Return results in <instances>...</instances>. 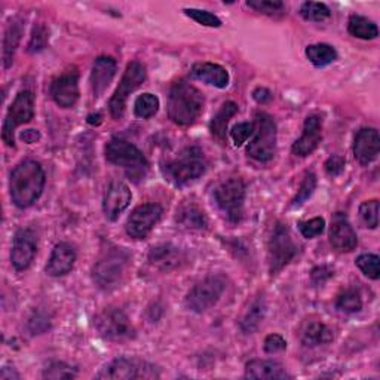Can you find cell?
<instances>
[{
    "instance_id": "6da1fadb",
    "label": "cell",
    "mask_w": 380,
    "mask_h": 380,
    "mask_svg": "<svg viewBox=\"0 0 380 380\" xmlns=\"http://www.w3.org/2000/svg\"><path fill=\"white\" fill-rule=\"evenodd\" d=\"M45 187V171L36 160H23L11 174V199L18 208H28L40 198Z\"/></svg>"
},
{
    "instance_id": "7a4b0ae2",
    "label": "cell",
    "mask_w": 380,
    "mask_h": 380,
    "mask_svg": "<svg viewBox=\"0 0 380 380\" xmlns=\"http://www.w3.org/2000/svg\"><path fill=\"white\" fill-rule=\"evenodd\" d=\"M203 110V95L186 81L175 82L168 95V116L180 126L194 125Z\"/></svg>"
},
{
    "instance_id": "3957f363",
    "label": "cell",
    "mask_w": 380,
    "mask_h": 380,
    "mask_svg": "<svg viewBox=\"0 0 380 380\" xmlns=\"http://www.w3.org/2000/svg\"><path fill=\"white\" fill-rule=\"evenodd\" d=\"M206 158L199 148H186L162 167L165 180L182 187L196 182L206 172Z\"/></svg>"
},
{
    "instance_id": "277c9868",
    "label": "cell",
    "mask_w": 380,
    "mask_h": 380,
    "mask_svg": "<svg viewBox=\"0 0 380 380\" xmlns=\"http://www.w3.org/2000/svg\"><path fill=\"white\" fill-rule=\"evenodd\" d=\"M106 159L110 164L122 167L131 179H143L149 170V162L143 152L124 138H112L106 144Z\"/></svg>"
},
{
    "instance_id": "5b68a950",
    "label": "cell",
    "mask_w": 380,
    "mask_h": 380,
    "mask_svg": "<svg viewBox=\"0 0 380 380\" xmlns=\"http://www.w3.org/2000/svg\"><path fill=\"white\" fill-rule=\"evenodd\" d=\"M129 260L131 257L124 248H113L106 253L93 269V278L97 287L105 291L118 288L126 275Z\"/></svg>"
},
{
    "instance_id": "8992f818",
    "label": "cell",
    "mask_w": 380,
    "mask_h": 380,
    "mask_svg": "<svg viewBox=\"0 0 380 380\" xmlns=\"http://www.w3.org/2000/svg\"><path fill=\"white\" fill-rule=\"evenodd\" d=\"M253 140L247 153L257 162H269L276 152V124L271 114L260 112L256 114Z\"/></svg>"
},
{
    "instance_id": "52a82bcc",
    "label": "cell",
    "mask_w": 380,
    "mask_h": 380,
    "mask_svg": "<svg viewBox=\"0 0 380 380\" xmlns=\"http://www.w3.org/2000/svg\"><path fill=\"white\" fill-rule=\"evenodd\" d=\"M214 199L217 207L226 214L229 222L239 223L242 220L245 184L241 179L233 177L218 184L214 190Z\"/></svg>"
},
{
    "instance_id": "ba28073f",
    "label": "cell",
    "mask_w": 380,
    "mask_h": 380,
    "mask_svg": "<svg viewBox=\"0 0 380 380\" xmlns=\"http://www.w3.org/2000/svg\"><path fill=\"white\" fill-rule=\"evenodd\" d=\"M225 290H226L225 276L222 275L207 276L206 280H202L189 291V295L186 297V306L190 311L196 314L207 312L218 300H220Z\"/></svg>"
},
{
    "instance_id": "9c48e42d",
    "label": "cell",
    "mask_w": 380,
    "mask_h": 380,
    "mask_svg": "<svg viewBox=\"0 0 380 380\" xmlns=\"http://www.w3.org/2000/svg\"><path fill=\"white\" fill-rule=\"evenodd\" d=\"M35 116V95L30 91H21L12 101V105L8 109L6 118L4 122L2 138L9 148L16 146V138L13 133L16 129L24 124H28Z\"/></svg>"
},
{
    "instance_id": "30bf717a",
    "label": "cell",
    "mask_w": 380,
    "mask_h": 380,
    "mask_svg": "<svg viewBox=\"0 0 380 380\" xmlns=\"http://www.w3.org/2000/svg\"><path fill=\"white\" fill-rule=\"evenodd\" d=\"M95 328L101 338L112 342L134 339L136 330L129 318L119 308H107L95 318Z\"/></svg>"
},
{
    "instance_id": "8fae6325",
    "label": "cell",
    "mask_w": 380,
    "mask_h": 380,
    "mask_svg": "<svg viewBox=\"0 0 380 380\" xmlns=\"http://www.w3.org/2000/svg\"><path fill=\"white\" fill-rule=\"evenodd\" d=\"M146 81V69L141 63L133 61L129 63L125 69L124 76L121 79L119 86L116 88L113 97L109 101V110L113 119H121L125 113L126 100L131 93H134L137 88L143 85Z\"/></svg>"
},
{
    "instance_id": "7c38bea8",
    "label": "cell",
    "mask_w": 380,
    "mask_h": 380,
    "mask_svg": "<svg viewBox=\"0 0 380 380\" xmlns=\"http://www.w3.org/2000/svg\"><path fill=\"white\" fill-rule=\"evenodd\" d=\"M297 254V245L295 244L288 227L278 223L269 239V269L275 275L283 271Z\"/></svg>"
},
{
    "instance_id": "4fadbf2b",
    "label": "cell",
    "mask_w": 380,
    "mask_h": 380,
    "mask_svg": "<svg viewBox=\"0 0 380 380\" xmlns=\"http://www.w3.org/2000/svg\"><path fill=\"white\" fill-rule=\"evenodd\" d=\"M164 210L159 203H143L129 214L126 233L134 239H144L162 218Z\"/></svg>"
},
{
    "instance_id": "5bb4252c",
    "label": "cell",
    "mask_w": 380,
    "mask_h": 380,
    "mask_svg": "<svg viewBox=\"0 0 380 380\" xmlns=\"http://www.w3.org/2000/svg\"><path fill=\"white\" fill-rule=\"evenodd\" d=\"M150 367H153V365L136 358H118L107 364L105 369H101L95 377L105 380H131L148 377L143 373V370H148Z\"/></svg>"
},
{
    "instance_id": "9a60e30c",
    "label": "cell",
    "mask_w": 380,
    "mask_h": 380,
    "mask_svg": "<svg viewBox=\"0 0 380 380\" xmlns=\"http://www.w3.org/2000/svg\"><path fill=\"white\" fill-rule=\"evenodd\" d=\"M37 251L36 237L33 230L30 229H20L12 242V251H11V261L12 266L17 271H25L32 265V261Z\"/></svg>"
},
{
    "instance_id": "2e32d148",
    "label": "cell",
    "mask_w": 380,
    "mask_h": 380,
    "mask_svg": "<svg viewBox=\"0 0 380 380\" xmlns=\"http://www.w3.org/2000/svg\"><path fill=\"white\" fill-rule=\"evenodd\" d=\"M330 244L338 253H350L358 245V237L343 213L333 215L330 226Z\"/></svg>"
},
{
    "instance_id": "e0dca14e",
    "label": "cell",
    "mask_w": 380,
    "mask_h": 380,
    "mask_svg": "<svg viewBox=\"0 0 380 380\" xmlns=\"http://www.w3.org/2000/svg\"><path fill=\"white\" fill-rule=\"evenodd\" d=\"M133 194L122 182H113L107 187L103 201V211L109 222H116L119 215L129 207Z\"/></svg>"
},
{
    "instance_id": "ac0fdd59",
    "label": "cell",
    "mask_w": 380,
    "mask_h": 380,
    "mask_svg": "<svg viewBox=\"0 0 380 380\" xmlns=\"http://www.w3.org/2000/svg\"><path fill=\"white\" fill-rule=\"evenodd\" d=\"M321 138H323V119L318 114H311L306 118L303 134L299 140L295 141L291 152L300 158L309 156L318 148Z\"/></svg>"
},
{
    "instance_id": "d6986e66",
    "label": "cell",
    "mask_w": 380,
    "mask_h": 380,
    "mask_svg": "<svg viewBox=\"0 0 380 380\" xmlns=\"http://www.w3.org/2000/svg\"><path fill=\"white\" fill-rule=\"evenodd\" d=\"M51 95L55 103L63 107L70 109L76 105L79 98V76L76 71L66 73L57 78L51 85Z\"/></svg>"
},
{
    "instance_id": "ffe728a7",
    "label": "cell",
    "mask_w": 380,
    "mask_h": 380,
    "mask_svg": "<svg viewBox=\"0 0 380 380\" xmlns=\"http://www.w3.org/2000/svg\"><path fill=\"white\" fill-rule=\"evenodd\" d=\"M380 150V137L376 128L360 129L354 141V156L361 165H369L377 159Z\"/></svg>"
},
{
    "instance_id": "44dd1931",
    "label": "cell",
    "mask_w": 380,
    "mask_h": 380,
    "mask_svg": "<svg viewBox=\"0 0 380 380\" xmlns=\"http://www.w3.org/2000/svg\"><path fill=\"white\" fill-rule=\"evenodd\" d=\"M116 69H118V64L112 57H98L94 61L91 71V88L95 98L106 93L116 75Z\"/></svg>"
},
{
    "instance_id": "7402d4cb",
    "label": "cell",
    "mask_w": 380,
    "mask_h": 380,
    "mask_svg": "<svg viewBox=\"0 0 380 380\" xmlns=\"http://www.w3.org/2000/svg\"><path fill=\"white\" fill-rule=\"evenodd\" d=\"M75 261H76L75 248L66 242H60L57 244L52 250L45 271L49 276L54 278L64 276L73 269V266H75Z\"/></svg>"
},
{
    "instance_id": "603a6c76",
    "label": "cell",
    "mask_w": 380,
    "mask_h": 380,
    "mask_svg": "<svg viewBox=\"0 0 380 380\" xmlns=\"http://www.w3.org/2000/svg\"><path fill=\"white\" fill-rule=\"evenodd\" d=\"M245 377L257 380L290 379L291 376L280 362L271 360H251L245 365Z\"/></svg>"
},
{
    "instance_id": "cb8c5ba5",
    "label": "cell",
    "mask_w": 380,
    "mask_h": 380,
    "mask_svg": "<svg viewBox=\"0 0 380 380\" xmlns=\"http://www.w3.org/2000/svg\"><path fill=\"white\" fill-rule=\"evenodd\" d=\"M192 76L203 83L211 85L218 88V90H223L229 85V73L227 70L215 63H196L192 67Z\"/></svg>"
},
{
    "instance_id": "d4e9b609",
    "label": "cell",
    "mask_w": 380,
    "mask_h": 380,
    "mask_svg": "<svg viewBox=\"0 0 380 380\" xmlns=\"http://www.w3.org/2000/svg\"><path fill=\"white\" fill-rule=\"evenodd\" d=\"M23 36V24L18 20H13L5 32V37H4V52H2V58H4V67L8 69L12 66L13 63V55H16V51L20 45V40Z\"/></svg>"
},
{
    "instance_id": "484cf974",
    "label": "cell",
    "mask_w": 380,
    "mask_h": 380,
    "mask_svg": "<svg viewBox=\"0 0 380 380\" xmlns=\"http://www.w3.org/2000/svg\"><path fill=\"white\" fill-rule=\"evenodd\" d=\"M266 315V302L263 297H257L251 304L248 311L245 312V315L242 316L239 327L245 334H251L254 333L260 324L263 323V319H265Z\"/></svg>"
},
{
    "instance_id": "4316f807",
    "label": "cell",
    "mask_w": 380,
    "mask_h": 380,
    "mask_svg": "<svg viewBox=\"0 0 380 380\" xmlns=\"http://www.w3.org/2000/svg\"><path fill=\"white\" fill-rule=\"evenodd\" d=\"M237 113H238V105L233 103V101H227V103H225L222 106V109L215 113V116L210 124V131L217 140L223 141L226 138V131H227L229 121Z\"/></svg>"
},
{
    "instance_id": "83f0119b",
    "label": "cell",
    "mask_w": 380,
    "mask_h": 380,
    "mask_svg": "<svg viewBox=\"0 0 380 380\" xmlns=\"http://www.w3.org/2000/svg\"><path fill=\"white\" fill-rule=\"evenodd\" d=\"M333 331L330 327H327L324 323H309L302 331V343L304 346H319L326 345L333 340Z\"/></svg>"
},
{
    "instance_id": "f1b7e54d",
    "label": "cell",
    "mask_w": 380,
    "mask_h": 380,
    "mask_svg": "<svg viewBox=\"0 0 380 380\" xmlns=\"http://www.w3.org/2000/svg\"><path fill=\"white\" fill-rule=\"evenodd\" d=\"M348 32L362 40H373L379 36L377 25L362 16H352L348 21Z\"/></svg>"
},
{
    "instance_id": "f546056e",
    "label": "cell",
    "mask_w": 380,
    "mask_h": 380,
    "mask_svg": "<svg viewBox=\"0 0 380 380\" xmlns=\"http://www.w3.org/2000/svg\"><path fill=\"white\" fill-rule=\"evenodd\" d=\"M306 57L315 67H326L338 60V52L327 43H315L306 48Z\"/></svg>"
},
{
    "instance_id": "4dcf8cb0",
    "label": "cell",
    "mask_w": 380,
    "mask_h": 380,
    "mask_svg": "<svg viewBox=\"0 0 380 380\" xmlns=\"http://www.w3.org/2000/svg\"><path fill=\"white\" fill-rule=\"evenodd\" d=\"M177 223L186 229H203L207 226V217L196 206H183L177 211Z\"/></svg>"
},
{
    "instance_id": "1f68e13d",
    "label": "cell",
    "mask_w": 380,
    "mask_h": 380,
    "mask_svg": "<svg viewBox=\"0 0 380 380\" xmlns=\"http://www.w3.org/2000/svg\"><path fill=\"white\" fill-rule=\"evenodd\" d=\"M159 98L155 94L146 93L140 95L134 103V113L140 119H149L159 110Z\"/></svg>"
},
{
    "instance_id": "d6a6232c",
    "label": "cell",
    "mask_w": 380,
    "mask_h": 380,
    "mask_svg": "<svg viewBox=\"0 0 380 380\" xmlns=\"http://www.w3.org/2000/svg\"><path fill=\"white\" fill-rule=\"evenodd\" d=\"M149 260L153 263V265L167 269V268L177 265V251H175V248H172L171 245H159V247L152 248Z\"/></svg>"
},
{
    "instance_id": "836d02e7",
    "label": "cell",
    "mask_w": 380,
    "mask_h": 380,
    "mask_svg": "<svg viewBox=\"0 0 380 380\" xmlns=\"http://www.w3.org/2000/svg\"><path fill=\"white\" fill-rule=\"evenodd\" d=\"M300 16L306 21H314V23H321L330 18L331 12L326 4L319 2H304L300 6Z\"/></svg>"
},
{
    "instance_id": "e575fe53",
    "label": "cell",
    "mask_w": 380,
    "mask_h": 380,
    "mask_svg": "<svg viewBox=\"0 0 380 380\" xmlns=\"http://www.w3.org/2000/svg\"><path fill=\"white\" fill-rule=\"evenodd\" d=\"M336 308L345 314H357L362 309V300L358 291L346 290L342 293L338 300H336Z\"/></svg>"
},
{
    "instance_id": "d590c367",
    "label": "cell",
    "mask_w": 380,
    "mask_h": 380,
    "mask_svg": "<svg viewBox=\"0 0 380 380\" xmlns=\"http://www.w3.org/2000/svg\"><path fill=\"white\" fill-rule=\"evenodd\" d=\"M379 265H380V259L376 254H361L357 259V266L360 268V271L365 276H369L370 280H374V281H377L380 278Z\"/></svg>"
},
{
    "instance_id": "8d00e7d4",
    "label": "cell",
    "mask_w": 380,
    "mask_h": 380,
    "mask_svg": "<svg viewBox=\"0 0 380 380\" xmlns=\"http://www.w3.org/2000/svg\"><path fill=\"white\" fill-rule=\"evenodd\" d=\"M360 217L365 227L376 229L379 226V201H365L360 207Z\"/></svg>"
},
{
    "instance_id": "74e56055",
    "label": "cell",
    "mask_w": 380,
    "mask_h": 380,
    "mask_svg": "<svg viewBox=\"0 0 380 380\" xmlns=\"http://www.w3.org/2000/svg\"><path fill=\"white\" fill-rule=\"evenodd\" d=\"M78 374V370L66 362H51L48 367L43 372V377L45 379H75Z\"/></svg>"
},
{
    "instance_id": "f35d334b",
    "label": "cell",
    "mask_w": 380,
    "mask_h": 380,
    "mask_svg": "<svg viewBox=\"0 0 380 380\" xmlns=\"http://www.w3.org/2000/svg\"><path fill=\"white\" fill-rule=\"evenodd\" d=\"M316 187V177H315V174L314 172H308L304 175V179L300 184V189H299V192L297 195L295 196V199L291 201V207H299L302 206L303 202L308 201L312 194H314V190Z\"/></svg>"
},
{
    "instance_id": "ab89813d",
    "label": "cell",
    "mask_w": 380,
    "mask_h": 380,
    "mask_svg": "<svg viewBox=\"0 0 380 380\" xmlns=\"http://www.w3.org/2000/svg\"><path fill=\"white\" fill-rule=\"evenodd\" d=\"M186 16L189 18H192L194 21H196L198 24L201 25H206V27H222V20L218 18L217 16H214V13L208 12V11H203V9H196V8H187L183 11Z\"/></svg>"
},
{
    "instance_id": "60d3db41",
    "label": "cell",
    "mask_w": 380,
    "mask_h": 380,
    "mask_svg": "<svg viewBox=\"0 0 380 380\" xmlns=\"http://www.w3.org/2000/svg\"><path fill=\"white\" fill-rule=\"evenodd\" d=\"M247 6L260 13H266V16H276V13H283L285 9L280 0H248Z\"/></svg>"
},
{
    "instance_id": "b9f144b4",
    "label": "cell",
    "mask_w": 380,
    "mask_h": 380,
    "mask_svg": "<svg viewBox=\"0 0 380 380\" xmlns=\"http://www.w3.org/2000/svg\"><path fill=\"white\" fill-rule=\"evenodd\" d=\"M299 229H300V233L303 235V238L312 239L324 232L326 220L323 217H315V218H312V220L299 223Z\"/></svg>"
},
{
    "instance_id": "7bdbcfd3",
    "label": "cell",
    "mask_w": 380,
    "mask_h": 380,
    "mask_svg": "<svg viewBox=\"0 0 380 380\" xmlns=\"http://www.w3.org/2000/svg\"><path fill=\"white\" fill-rule=\"evenodd\" d=\"M253 133H254V124L241 122L232 128L230 138L233 144H235L237 148H239V146H242L248 138L253 137Z\"/></svg>"
},
{
    "instance_id": "ee69618b",
    "label": "cell",
    "mask_w": 380,
    "mask_h": 380,
    "mask_svg": "<svg viewBox=\"0 0 380 380\" xmlns=\"http://www.w3.org/2000/svg\"><path fill=\"white\" fill-rule=\"evenodd\" d=\"M48 42V32L43 25H35L30 43H28V52H39L47 47Z\"/></svg>"
},
{
    "instance_id": "f6af8a7d",
    "label": "cell",
    "mask_w": 380,
    "mask_h": 380,
    "mask_svg": "<svg viewBox=\"0 0 380 380\" xmlns=\"http://www.w3.org/2000/svg\"><path fill=\"white\" fill-rule=\"evenodd\" d=\"M263 348H265L268 354H276V352H281V350H285L287 342L280 334H269L265 339V345H263Z\"/></svg>"
},
{
    "instance_id": "bcb514c9",
    "label": "cell",
    "mask_w": 380,
    "mask_h": 380,
    "mask_svg": "<svg viewBox=\"0 0 380 380\" xmlns=\"http://www.w3.org/2000/svg\"><path fill=\"white\" fill-rule=\"evenodd\" d=\"M334 273H333V271L330 269V268H327V266H319V268H315L314 271H312V283L315 284V285H323L327 280H330V278L333 276Z\"/></svg>"
},
{
    "instance_id": "7dc6e473",
    "label": "cell",
    "mask_w": 380,
    "mask_h": 380,
    "mask_svg": "<svg viewBox=\"0 0 380 380\" xmlns=\"http://www.w3.org/2000/svg\"><path fill=\"white\" fill-rule=\"evenodd\" d=\"M345 168V159L340 156H331L326 162V170L330 175H339Z\"/></svg>"
},
{
    "instance_id": "c3c4849f",
    "label": "cell",
    "mask_w": 380,
    "mask_h": 380,
    "mask_svg": "<svg viewBox=\"0 0 380 380\" xmlns=\"http://www.w3.org/2000/svg\"><path fill=\"white\" fill-rule=\"evenodd\" d=\"M253 97L257 103L263 105V103H268V101L272 98V94L269 90H266V88H257V90L253 93Z\"/></svg>"
},
{
    "instance_id": "681fc988",
    "label": "cell",
    "mask_w": 380,
    "mask_h": 380,
    "mask_svg": "<svg viewBox=\"0 0 380 380\" xmlns=\"http://www.w3.org/2000/svg\"><path fill=\"white\" fill-rule=\"evenodd\" d=\"M20 137L27 144H33V143H36V141L40 140V134L37 133L36 129H25V131H23Z\"/></svg>"
},
{
    "instance_id": "f907efd6",
    "label": "cell",
    "mask_w": 380,
    "mask_h": 380,
    "mask_svg": "<svg viewBox=\"0 0 380 380\" xmlns=\"http://www.w3.org/2000/svg\"><path fill=\"white\" fill-rule=\"evenodd\" d=\"M0 379L2 380H12V379H20V374L16 372V369H9V367H4L2 372H0Z\"/></svg>"
},
{
    "instance_id": "816d5d0a",
    "label": "cell",
    "mask_w": 380,
    "mask_h": 380,
    "mask_svg": "<svg viewBox=\"0 0 380 380\" xmlns=\"http://www.w3.org/2000/svg\"><path fill=\"white\" fill-rule=\"evenodd\" d=\"M101 118H103V116H101L100 113L90 114V116H88V122H90L91 125H100L101 124Z\"/></svg>"
}]
</instances>
